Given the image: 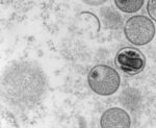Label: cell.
I'll use <instances>...</instances> for the list:
<instances>
[{"mask_svg": "<svg viewBox=\"0 0 156 128\" xmlns=\"http://www.w3.org/2000/svg\"><path fill=\"white\" fill-rule=\"evenodd\" d=\"M126 39L133 45L144 46L153 40L155 36V26L146 16H133L127 20L124 26Z\"/></svg>", "mask_w": 156, "mask_h": 128, "instance_id": "2", "label": "cell"}, {"mask_svg": "<svg viewBox=\"0 0 156 128\" xmlns=\"http://www.w3.org/2000/svg\"><path fill=\"white\" fill-rule=\"evenodd\" d=\"M115 65L123 72L134 75L142 72L145 68L146 59L142 52L136 48L125 47L115 54Z\"/></svg>", "mask_w": 156, "mask_h": 128, "instance_id": "3", "label": "cell"}, {"mask_svg": "<svg viewBox=\"0 0 156 128\" xmlns=\"http://www.w3.org/2000/svg\"><path fill=\"white\" fill-rule=\"evenodd\" d=\"M115 5L118 6V9H121L124 12H135L138 9H142L144 1L143 0H115Z\"/></svg>", "mask_w": 156, "mask_h": 128, "instance_id": "5", "label": "cell"}, {"mask_svg": "<svg viewBox=\"0 0 156 128\" xmlns=\"http://www.w3.org/2000/svg\"><path fill=\"white\" fill-rule=\"evenodd\" d=\"M87 4H90V5H100V4L104 3V0H100V1H93V0H90V1H84Z\"/></svg>", "mask_w": 156, "mask_h": 128, "instance_id": "7", "label": "cell"}, {"mask_svg": "<svg viewBox=\"0 0 156 128\" xmlns=\"http://www.w3.org/2000/svg\"><path fill=\"white\" fill-rule=\"evenodd\" d=\"M100 125L102 128H129L131 126V120L124 109L112 107L102 115Z\"/></svg>", "mask_w": 156, "mask_h": 128, "instance_id": "4", "label": "cell"}, {"mask_svg": "<svg viewBox=\"0 0 156 128\" xmlns=\"http://www.w3.org/2000/svg\"><path fill=\"white\" fill-rule=\"evenodd\" d=\"M87 82L93 92L100 96L115 94L120 87V75L107 65H97L87 75Z\"/></svg>", "mask_w": 156, "mask_h": 128, "instance_id": "1", "label": "cell"}, {"mask_svg": "<svg viewBox=\"0 0 156 128\" xmlns=\"http://www.w3.org/2000/svg\"><path fill=\"white\" fill-rule=\"evenodd\" d=\"M147 12L150 17L156 21V0H150L147 4Z\"/></svg>", "mask_w": 156, "mask_h": 128, "instance_id": "6", "label": "cell"}]
</instances>
